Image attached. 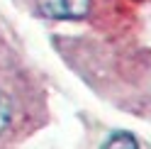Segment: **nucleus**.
<instances>
[{
  "label": "nucleus",
  "mask_w": 151,
  "mask_h": 149,
  "mask_svg": "<svg viewBox=\"0 0 151 149\" xmlns=\"http://www.w3.org/2000/svg\"><path fill=\"white\" fill-rule=\"evenodd\" d=\"M90 0H37V7L51 20H83L90 15Z\"/></svg>",
  "instance_id": "f257e3e1"
},
{
  "label": "nucleus",
  "mask_w": 151,
  "mask_h": 149,
  "mask_svg": "<svg viewBox=\"0 0 151 149\" xmlns=\"http://www.w3.org/2000/svg\"><path fill=\"white\" fill-rule=\"evenodd\" d=\"M102 147H124V149H137L139 147V142L132 135H127V132H115V135H110L107 137V142L102 144Z\"/></svg>",
  "instance_id": "f03ea898"
},
{
  "label": "nucleus",
  "mask_w": 151,
  "mask_h": 149,
  "mask_svg": "<svg viewBox=\"0 0 151 149\" xmlns=\"http://www.w3.org/2000/svg\"><path fill=\"white\" fill-rule=\"evenodd\" d=\"M10 120H12V100L5 90H0V132L10 125Z\"/></svg>",
  "instance_id": "7ed1b4c3"
}]
</instances>
